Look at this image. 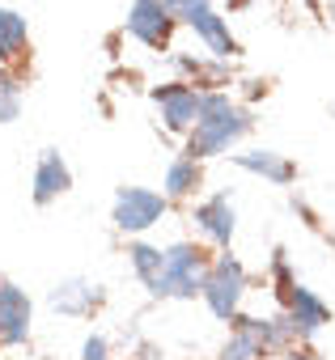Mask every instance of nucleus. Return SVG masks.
<instances>
[{"mask_svg": "<svg viewBox=\"0 0 335 360\" xmlns=\"http://www.w3.org/2000/svg\"><path fill=\"white\" fill-rule=\"evenodd\" d=\"M251 127H255L251 110L238 106V102L229 98V89H204V94H200V119H196V127L187 131V157H196V161L221 157V153H229Z\"/></svg>", "mask_w": 335, "mask_h": 360, "instance_id": "1", "label": "nucleus"}, {"mask_svg": "<svg viewBox=\"0 0 335 360\" xmlns=\"http://www.w3.org/2000/svg\"><path fill=\"white\" fill-rule=\"evenodd\" d=\"M213 259L204 255V246L196 242H175L165 246V263H161V280L153 288V297H179V301H196L204 292V276H208Z\"/></svg>", "mask_w": 335, "mask_h": 360, "instance_id": "2", "label": "nucleus"}, {"mask_svg": "<svg viewBox=\"0 0 335 360\" xmlns=\"http://www.w3.org/2000/svg\"><path fill=\"white\" fill-rule=\"evenodd\" d=\"M200 297L208 301V309H213L221 322H234L238 309H242V297H246V267H242L238 259H229V255L213 259Z\"/></svg>", "mask_w": 335, "mask_h": 360, "instance_id": "3", "label": "nucleus"}, {"mask_svg": "<svg viewBox=\"0 0 335 360\" xmlns=\"http://www.w3.org/2000/svg\"><path fill=\"white\" fill-rule=\"evenodd\" d=\"M165 208H170V195H165V191L119 187V191H115V212H110V221H115L119 233H144V229H153V225L165 217Z\"/></svg>", "mask_w": 335, "mask_h": 360, "instance_id": "4", "label": "nucleus"}, {"mask_svg": "<svg viewBox=\"0 0 335 360\" xmlns=\"http://www.w3.org/2000/svg\"><path fill=\"white\" fill-rule=\"evenodd\" d=\"M175 18L165 9V0H132L127 9V34L136 43H144L148 51H165L170 47V34H175Z\"/></svg>", "mask_w": 335, "mask_h": 360, "instance_id": "5", "label": "nucleus"}, {"mask_svg": "<svg viewBox=\"0 0 335 360\" xmlns=\"http://www.w3.org/2000/svg\"><path fill=\"white\" fill-rule=\"evenodd\" d=\"M153 102L161 110V123L170 131H191L200 119V89H191V81H170V85H157Z\"/></svg>", "mask_w": 335, "mask_h": 360, "instance_id": "6", "label": "nucleus"}, {"mask_svg": "<svg viewBox=\"0 0 335 360\" xmlns=\"http://www.w3.org/2000/svg\"><path fill=\"white\" fill-rule=\"evenodd\" d=\"M280 301H284V314H289V322H293L297 339H310L314 330H322V326L331 322L327 301H322L314 288H305V284H289V288L280 292Z\"/></svg>", "mask_w": 335, "mask_h": 360, "instance_id": "7", "label": "nucleus"}, {"mask_svg": "<svg viewBox=\"0 0 335 360\" xmlns=\"http://www.w3.org/2000/svg\"><path fill=\"white\" fill-rule=\"evenodd\" d=\"M30 314H34L30 297L18 284L0 280V343H9V347L26 343L30 339Z\"/></svg>", "mask_w": 335, "mask_h": 360, "instance_id": "8", "label": "nucleus"}, {"mask_svg": "<svg viewBox=\"0 0 335 360\" xmlns=\"http://www.w3.org/2000/svg\"><path fill=\"white\" fill-rule=\"evenodd\" d=\"M191 221H196V229H200L208 242H217V246H229V242H234L238 217H234V200H229L225 191H221V195H208L204 204H196Z\"/></svg>", "mask_w": 335, "mask_h": 360, "instance_id": "9", "label": "nucleus"}, {"mask_svg": "<svg viewBox=\"0 0 335 360\" xmlns=\"http://www.w3.org/2000/svg\"><path fill=\"white\" fill-rule=\"evenodd\" d=\"M234 165H242L246 174H259L263 183L272 187H289L293 178H297V165L284 157V153H272V148H251V153H238Z\"/></svg>", "mask_w": 335, "mask_h": 360, "instance_id": "10", "label": "nucleus"}, {"mask_svg": "<svg viewBox=\"0 0 335 360\" xmlns=\"http://www.w3.org/2000/svg\"><path fill=\"white\" fill-rule=\"evenodd\" d=\"M68 187H72L68 161H64L56 148H47V153L39 157V169H34V204H51V200H60Z\"/></svg>", "mask_w": 335, "mask_h": 360, "instance_id": "11", "label": "nucleus"}, {"mask_svg": "<svg viewBox=\"0 0 335 360\" xmlns=\"http://www.w3.org/2000/svg\"><path fill=\"white\" fill-rule=\"evenodd\" d=\"M47 301H51V309H60V314L85 318V314H94V309L102 305V288L89 284V280H60Z\"/></svg>", "mask_w": 335, "mask_h": 360, "instance_id": "12", "label": "nucleus"}, {"mask_svg": "<svg viewBox=\"0 0 335 360\" xmlns=\"http://www.w3.org/2000/svg\"><path fill=\"white\" fill-rule=\"evenodd\" d=\"M191 30L200 34V43L208 47V56H221V60H234V56H242L238 39L229 34V22H225L217 9H204L200 18H191Z\"/></svg>", "mask_w": 335, "mask_h": 360, "instance_id": "13", "label": "nucleus"}, {"mask_svg": "<svg viewBox=\"0 0 335 360\" xmlns=\"http://www.w3.org/2000/svg\"><path fill=\"white\" fill-rule=\"evenodd\" d=\"M175 64L191 77V85L204 94V89H225L229 85V60H221V56H175Z\"/></svg>", "mask_w": 335, "mask_h": 360, "instance_id": "14", "label": "nucleus"}, {"mask_svg": "<svg viewBox=\"0 0 335 360\" xmlns=\"http://www.w3.org/2000/svg\"><path fill=\"white\" fill-rule=\"evenodd\" d=\"M30 47V26L18 9H0V64L22 60Z\"/></svg>", "mask_w": 335, "mask_h": 360, "instance_id": "15", "label": "nucleus"}, {"mask_svg": "<svg viewBox=\"0 0 335 360\" xmlns=\"http://www.w3.org/2000/svg\"><path fill=\"white\" fill-rule=\"evenodd\" d=\"M200 161L196 157H175L170 161V169H165V195L170 200H183V195H191L196 187H200Z\"/></svg>", "mask_w": 335, "mask_h": 360, "instance_id": "16", "label": "nucleus"}, {"mask_svg": "<svg viewBox=\"0 0 335 360\" xmlns=\"http://www.w3.org/2000/svg\"><path fill=\"white\" fill-rule=\"evenodd\" d=\"M127 255H132V271H136V276H140V284L153 292V288H157V280H161L165 250H157V246H148V242H136Z\"/></svg>", "mask_w": 335, "mask_h": 360, "instance_id": "17", "label": "nucleus"}, {"mask_svg": "<svg viewBox=\"0 0 335 360\" xmlns=\"http://www.w3.org/2000/svg\"><path fill=\"white\" fill-rule=\"evenodd\" d=\"M22 115V77L0 68V123H13Z\"/></svg>", "mask_w": 335, "mask_h": 360, "instance_id": "18", "label": "nucleus"}, {"mask_svg": "<svg viewBox=\"0 0 335 360\" xmlns=\"http://www.w3.org/2000/svg\"><path fill=\"white\" fill-rule=\"evenodd\" d=\"M165 9H170L175 22L191 26V18H200L204 9H213V0H165Z\"/></svg>", "mask_w": 335, "mask_h": 360, "instance_id": "19", "label": "nucleus"}, {"mask_svg": "<svg viewBox=\"0 0 335 360\" xmlns=\"http://www.w3.org/2000/svg\"><path fill=\"white\" fill-rule=\"evenodd\" d=\"M272 276H276V297H280L289 284H297V276L289 271V255H284V250H276V255H272Z\"/></svg>", "mask_w": 335, "mask_h": 360, "instance_id": "20", "label": "nucleus"}, {"mask_svg": "<svg viewBox=\"0 0 335 360\" xmlns=\"http://www.w3.org/2000/svg\"><path fill=\"white\" fill-rule=\"evenodd\" d=\"M110 352H106V339L102 335H89L85 339V347H81V360H106Z\"/></svg>", "mask_w": 335, "mask_h": 360, "instance_id": "21", "label": "nucleus"}, {"mask_svg": "<svg viewBox=\"0 0 335 360\" xmlns=\"http://www.w3.org/2000/svg\"><path fill=\"white\" fill-rule=\"evenodd\" d=\"M280 360H322V356H318L314 347H297V343H293V347H289V352H284Z\"/></svg>", "mask_w": 335, "mask_h": 360, "instance_id": "22", "label": "nucleus"}, {"mask_svg": "<svg viewBox=\"0 0 335 360\" xmlns=\"http://www.w3.org/2000/svg\"><path fill=\"white\" fill-rule=\"evenodd\" d=\"M225 5H229V9H242V5H251V0H225Z\"/></svg>", "mask_w": 335, "mask_h": 360, "instance_id": "23", "label": "nucleus"}]
</instances>
